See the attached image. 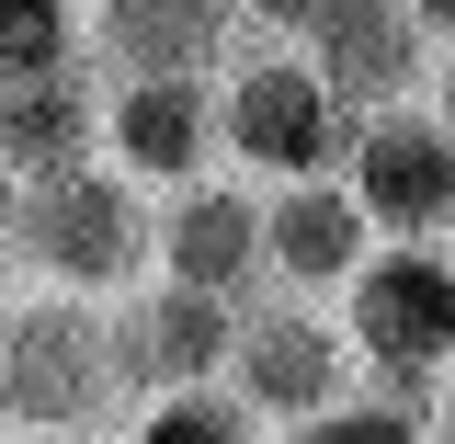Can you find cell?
Segmentation results:
<instances>
[{
	"label": "cell",
	"instance_id": "1",
	"mask_svg": "<svg viewBox=\"0 0 455 444\" xmlns=\"http://www.w3.org/2000/svg\"><path fill=\"white\" fill-rule=\"evenodd\" d=\"M331 319H341V353H353V388L433 410L444 365H455V262H444V239H364V262L331 285Z\"/></svg>",
	"mask_w": 455,
	"mask_h": 444
},
{
	"label": "cell",
	"instance_id": "4",
	"mask_svg": "<svg viewBox=\"0 0 455 444\" xmlns=\"http://www.w3.org/2000/svg\"><path fill=\"white\" fill-rule=\"evenodd\" d=\"M205 92H217V160L239 182H296V171L341 160V125L353 114L319 92V69L284 46V35H239Z\"/></svg>",
	"mask_w": 455,
	"mask_h": 444
},
{
	"label": "cell",
	"instance_id": "7",
	"mask_svg": "<svg viewBox=\"0 0 455 444\" xmlns=\"http://www.w3.org/2000/svg\"><path fill=\"white\" fill-rule=\"evenodd\" d=\"M284 46L319 69V92L341 114H376V103H421L433 69H444V35L410 12V0H319Z\"/></svg>",
	"mask_w": 455,
	"mask_h": 444
},
{
	"label": "cell",
	"instance_id": "10",
	"mask_svg": "<svg viewBox=\"0 0 455 444\" xmlns=\"http://www.w3.org/2000/svg\"><path fill=\"white\" fill-rule=\"evenodd\" d=\"M239 0H80V69L92 80H217L239 46Z\"/></svg>",
	"mask_w": 455,
	"mask_h": 444
},
{
	"label": "cell",
	"instance_id": "8",
	"mask_svg": "<svg viewBox=\"0 0 455 444\" xmlns=\"http://www.w3.org/2000/svg\"><path fill=\"white\" fill-rule=\"evenodd\" d=\"M228 353V296L205 285H171V274H137L103 296V365H114V399L137 410V399L160 388H205Z\"/></svg>",
	"mask_w": 455,
	"mask_h": 444
},
{
	"label": "cell",
	"instance_id": "19",
	"mask_svg": "<svg viewBox=\"0 0 455 444\" xmlns=\"http://www.w3.org/2000/svg\"><path fill=\"white\" fill-rule=\"evenodd\" d=\"M410 12H421V23H433V35H455V0H410Z\"/></svg>",
	"mask_w": 455,
	"mask_h": 444
},
{
	"label": "cell",
	"instance_id": "2",
	"mask_svg": "<svg viewBox=\"0 0 455 444\" xmlns=\"http://www.w3.org/2000/svg\"><path fill=\"white\" fill-rule=\"evenodd\" d=\"M148 274V182H125L103 149L12 182V285L114 296Z\"/></svg>",
	"mask_w": 455,
	"mask_h": 444
},
{
	"label": "cell",
	"instance_id": "14",
	"mask_svg": "<svg viewBox=\"0 0 455 444\" xmlns=\"http://www.w3.org/2000/svg\"><path fill=\"white\" fill-rule=\"evenodd\" d=\"M114 444H262V422L239 410V399L205 376V388H160V399H137L125 422H114Z\"/></svg>",
	"mask_w": 455,
	"mask_h": 444
},
{
	"label": "cell",
	"instance_id": "16",
	"mask_svg": "<svg viewBox=\"0 0 455 444\" xmlns=\"http://www.w3.org/2000/svg\"><path fill=\"white\" fill-rule=\"evenodd\" d=\"M80 57V0H0V80H35Z\"/></svg>",
	"mask_w": 455,
	"mask_h": 444
},
{
	"label": "cell",
	"instance_id": "6",
	"mask_svg": "<svg viewBox=\"0 0 455 444\" xmlns=\"http://www.w3.org/2000/svg\"><path fill=\"white\" fill-rule=\"evenodd\" d=\"M331 171H341V194L364 206L376 239H444L455 228V137H444V114H433V92L353 114Z\"/></svg>",
	"mask_w": 455,
	"mask_h": 444
},
{
	"label": "cell",
	"instance_id": "18",
	"mask_svg": "<svg viewBox=\"0 0 455 444\" xmlns=\"http://www.w3.org/2000/svg\"><path fill=\"white\" fill-rule=\"evenodd\" d=\"M0 285H12V171H0Z\"/></svg>",
	"mask_w": 455,
	"mask_h": 444
},
{
	"label": "cell",
	"instance_id": "13",
	"mask_svg": "<svg viewBox=\"0 0 455 444\" xmlns=\"http://www.w3.org/2000/svg\"><path fill=\"white\" fill-rule=\"evenodd\" d=\"M92 114H103V80L80 69V57H57L35 80H0V171L23 182V171H57L92 149Z\"/></svg>",
	"mask_w": 455,
	"mask_h": 444
},
{
	"label": "cell",
	"instance_id": "12",
	"mask_svg": "<svg viewBox=\"0 0 455 444\" xmlns=\"http://www.w3.org/2000/svg\"><path fill=\"white\" fill-rule=\"evenodd\" d=\"M364 206L341 194V171H296V182H262V285L284 296H319L331 308V285L364 262Z\"/></svg>",
	"mask_w": 455,
	"mask_h": 444
},
{
	"label": "cell",
	"instance_id": "3",
	"mask_svg": "<svg viewBox=\"0 0 455 444\" xmlns=\"http://www.w3.org/2000/svg\"><path fill=\"white\" fill-rule=\"evenodd\" d=\"M125 399L103 365V296L0 285V433H114Z\"/></svg>",
	"mask_w": 455,
	"mask_h": 444
},
{
	"label": "cell",
	"instance_id": "9",
	"mask_svg": "<svg viewBox=\"0 0 455 444\" xmlns=\"http://www.w3.org/2000/svg\"><path fill=\"white\" fill-rule=\"evenodd\" d=\"M148 274L205 285V296H251L262 285V182H228V171L160 182L148 194Z\"/></svg>",
	"mask_w": 455,
	"mask_h": 444
},
{
	"label": "cell",
	"instance_id": "15",
	"mask_svg": "<svg viewBox=\"0 0 455 444\" xmlns=\"http://www.w3.org/2000/svg\"><path fill=\"white\" fill-rule=\"evenodd\" d=\"M262 444H433V410H410V399H376V388H341V399H319V410L274 422Z\"/></svg>",
	"mask_w": 455,
	"mask_h": 444
},
{
	"label": "cell",
	"instance_id": "17",
	"mask_svg": "<svg viewBox=\"0 0 455 444\" xmlns=\"http://www.w3.org/2000/svg\"><path fill=\"white\" fill-rule=\"evenodd\" d=\"M307 12H319V0H239V23H251V35H296Z\"/></svg>",
	"mask_w": 455,
	"mask_h": 444
},
{
	"label": "cell",
	"instance_id": "5",
	"mask_svg": "<svg viewBox=\"0 0 455 444\" xmlns=\"http://www.w3.org/2000/svg\"><path fill=\"white\" fill-rule=\"evenodd\" d=\"M217 388L274 433L296 410H319V399L353 388V353H341V319L319 296H284V285H251V296H228V353H217Z\"/></svg>",
	"mask_w": 455,
	"mask_h": 444
},
{
	"label": "cell",
	"instance_id": "11",
	"mask_svg": "<svg viewBox=\"0 0 455 444\" xmlns=\"http://www.w3.org/2000/svg\"><path fill=\"white\" fill-rule=\"evenodd\" d=\"M92 149H103L125 182H194L217 171V92L205 80H103V114H92Z\"/></svg>",
	"mask_w": 455,
	"mask_h": 444
},
{
	"label": "cell",
	"instance_id": "20",
	"mask_svg": "<svg viewBox=\"0 0 455 444\" xmlns=\"http://www.w3.org/2000/svg\"><path fill=\"white\" fill-rule=\"evenodd\" d=\"M12 444H103V433H12Z\"/></svg>",
	"mask_w": 455,
	"mask_h": 444
}]
</instances>
